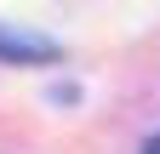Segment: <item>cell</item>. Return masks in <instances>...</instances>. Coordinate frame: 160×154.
<instances>
[{
    "label": "cell",
    "mask_w": 160,
    "mask_h": 154,
    "mask_svg": "<svg viewBox=\"0 0 160 154\" xmlns=\"http://www.w3.org/2000/svg\"><path fill=\"white\" fill-rule=\"evenodd\" d=\"M0 57H6V63H63V46H57V40H40V34L0 29Z\"/></svg>",
    "instance_id": "cell-1"
},
{
    "label": "cell",
    "mask_w": 160,
    "mask_h": 154,
    "mask_svg": "<svg viewBox=\"0 0 160 154\" xmlns=\"http://www.w3.org/2000/svg\"><path fill=\"white\" fill-rule=\"evenodd\" d=\"M143 154H160V131H154V137H149V143H143Z\"/></svg>",
    "instance_id": "cell-2"
}]
</instances>
